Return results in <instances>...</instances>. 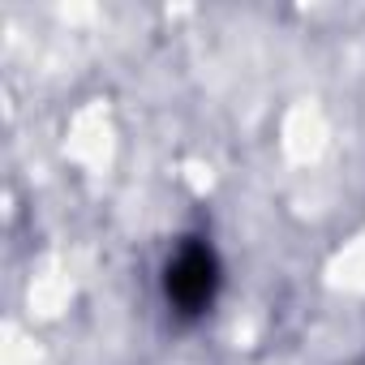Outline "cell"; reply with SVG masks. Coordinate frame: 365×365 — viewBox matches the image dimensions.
Wrapping results in <instances>:
<instances>
[{
    "mask_svg": "<svg viewBox=\"0 0 365 365\" xmlns=\"http://www.w3.org/2000/svg\"><path fill=\"white\" fill-rule=\"evenodd\" d=\"M211 288H215V262L202 250H185V254L176 258V267L168 271V292L185 305V309L207 305L211 301Z\"/></svg>",
    "mask_w": 365,
    "mask_h": 365,
    "instance_id": "6da1fadb",
    "label": "cell"
}]
</instances>
